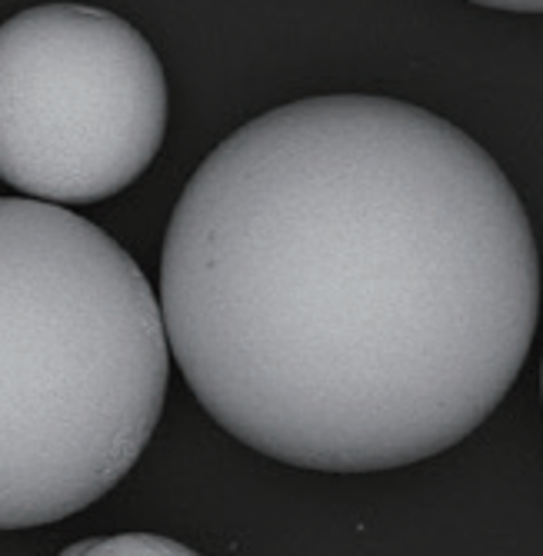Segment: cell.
I'll use <instances>...</instances> for the list:
<instances>
[{"mask_svg": "<svg viewBox=\"0 0 543 556\" xmlns=\"http://www.w3.org/2000/svg\"><path fill=\"white\" fill-rule=\"evenodd\" d=\"M487 8H501V11H530V14H543V4H487Z\"/></svg>", "mask_w": 543, "mask_h": 556, "instance_id": "cell-5", "label": "cell"}, {"mask_svg": "<svg viewBox=\"0 0 543 556\" xmlns=\"http://www.w3.org/2000/svg\"><path fill=\"white\" fill-rule=\"evenodd\" d=\"M164 130V67L124 17L47 4L0 24V180L27 200L84 207L127 190Z\"/></svg>", "mask_w": 543, "mask_h": 556, "instance_id": "cell-3", "label": "cell"}, {"mask_svg": "<svg viewBox=\"0 0 543 556\" xmlns=\"http://www.w3.org/2000/svg\"><path fill=\"white\" fill-rule=\"evenodd\" d=\"M540 393H543V367H540Z\"/></svg>", "mask_w": 543, "mask_h": 556, "instance_id": "cell-6", "label": "cell"}, {"mask_svg": "<svg viewBox=\"0 0 543 556\" xmlns=\"http://www.w3.org/2000/svg\"><path fill=\"white\" fill-rule=\"evenodd\" d=\"M171 377L161 300L67 207L0 197V530L67 520L151 443Z\"/></svg>", "mask_w": 543, "mask_h": 556, "instance_id": "cell-2", "label": "cell"}, {"mask_svg": "<svg viewBox=\"0 0 543 556\" xmlns=\"http://www.w3.org/2000/svg\"><path fill=\"white\" fill-rule=\"evenodd\" d=\"M58 556H201V553L157 533H121V536L80 540L61 549Z\"/></svg>", "mask_w": 543, "mask_h": 556, "instance_id": "cell-4", "label": "cell"}, {"mask_svg": "<svg viewBox=\"0 0 543 556\" xmlns=\"http://www.w3.org/2000/svg\"><path fill=\"white\" fill-rule=\"evenodd\" d=\"M161 314L201 407L264 457L397 470L467 440L536 333L517 190L460 127L390 97L274 108L187 180Z\"/></svg>", "mask_w": 543, "mask_h": 556, "instance_id": "cell-1", "label": "cell"}]
</instances>
